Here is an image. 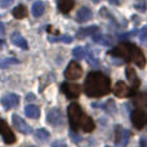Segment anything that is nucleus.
I'll list each match as a JSON object with an SVG mask.
<instances>
[{
	"label": "nucleus",
	"instance_id": "nucleus-1",
	"mask_svg": "<svg viewBox=\"0 0 147 147\" xmlns=\"http://www.w3.org/2000/svg\"><path fill=\"white\" fill-rule=\"evenodd\" d=\"M111 90V81L105 74L94 71L88 74L84 83V92L88 97H103Z\"/></svg>",
	"mask_w": 147,
	"mask_h": 147
},
{
	"label": "nucleus",
	"instance_id": "nucleus-2",
	"mask_svg": "<svg viewBox=\"0 0 147 147\" xmlns=\"http://www.w3.org/2000/svg\"><path fill=\"white\" fill-rule=\"evenodd\" d=\"M109 56L117 57V58H123L125 61H133L138 67H145L146 66V57L142 53L140 48L134 45V44H119L115 47L114 49L107 52Z\"/></svg>",
	"mask_w": 147,
	"mask_h": 147
},
{
	"label": "nucleus",
	"instance_id": "nucleus-3",
	"mask_svg": "<svg viewBox=\"0 0 147 147\" xmlns=\"http://www.w3.org/2000/svg\"><path fill=\"white\" fill-rule=\"evenodd\" d=\"M67 115H69V121L70 125H71L72 130H78L80 128V123L84 117V112L83 109L79 106L78 103H71L67 109Z\"/></svg>",
	"mask_w": 147,
	"mask_h": 147
},
{
	"label": "nucleus",
	"instance_id": "nucleus-4",
	"mask_svg": "<svg viewBox=\"0 0 147 147\" xmlns=\"http://www.w3.org/2000/svg\"><path fill=\"white\" fill-rule=\"evenodd\" d=\"M83 75V69L78 62L72 61L69 63L66 71H65V76H66L67 80H76V79H80Z\"/></svg>",
	"mask_w": 147,
	"mask_h": 147
},
{
	"label": "nucleus",
	"instance_id": "nucleus-5",
	"mask_svg": "<svg viewBox=\"0 0 147 147\" xmlns=\"http://www.w3.org/2000/svg\"><path fill=\"white\" fill-rule=\"evenodd\" d=\"M0 134H1L3 140L7 145H12L16 142V136L12 132V129L9 128V125L7 124V121L3 119H0Z\"/></svg>",
	"mask_w": 147,
	"mask_h": 147
},
{
	"label": "nucleus",
	"instance_id": "nucleus-6",
	"mask_svg": "<svg viewBox=\"0 0 147 147\" xmlns=\"http://www.w3.org/2000/svg\"><path fill=\"white\" fill-rule=\"evenodd\" d=\"M47 120L51 125L53 127H61V125L65 124V117H63V114L61 112V110L58 109H52L51 111L48 112L47 115Z\"/></svg>",
	"mask_w": 147,
	"mask_h": 147
},
{
	"label": "nucleus",
	"instance_id": "nucleus-7",
	"mask_svg": "<svg viewBox=\"0 0 147 147\" xmlns=\"http://www.w3.org/2000/svg\"><path fill=\"white\" fill-rule=\"evenodd\" d=\"M130 119H132L133 125H134L137 129H142L143 127L147 125V114L145 111H142V110H134V111L132 112Z\"/></svg>",
	"mask_w": 147,
	"mask_h": 147
},
{
	"label": "nucleus",
	"instance_id": "nucleus-8",
	"mask_svg": "<svg viewBox=\"0 0 147 147\" xmlns=\"http://www.w3.org/2000/svg\"><path fill=\"white\" fill-rule=\"evenodd\" d=\"M61 90L66 94L67 98L75 99L80 96V85L78 84H71V83H63L61 85Z\"/></svg>",
	"mask_w": 147,
	"mask_h": 147
},
{
	"label": "nucleus",
	"instance_id": "nucleus-9",
	"mask_svg": "<svg viewBox=\"0 0 147 147\" xmlns=\"http://www.w3.org/2000/svg\"><path fill=\"white\" fill-rule=\"evenodd\" d=\"M129 132L127 129H123L120 125H116L115 128V143L120 147H125L129 141Z\"/></svg>",
	"mask_w": 147,
	"mask_h": 147
},
{
	"label": "nucleus",
	"instance_id": "nucleus-10",
	"mask_svg": "<svg viewBox=\"0 0 147 147\" xmlns=\"http://www.w3.org/2000/svg\"><path fill=\"white\" fill-rule=\"evenodd\" d=\"M12 121H13V125L16 127V129L20 130L21 133H23V134H30V133H32V128H31L21 116H18V115L14 114L12 116Z\"/></svg>",
	"mask_w": 147,
	"mask_h": 147
},
{
	"label": "nucleus",
	"instance_id": "nucleus-11",
	"mask_svg": "<svg viewBox=\"0 0 147 147\" xmlns=\"http://www.w3.org/2000/svg\"><path fill=\"white\" fill-rule=\"evenodd\" d=\"M133 93H134V92H133L132 89L128 88L127 84L123 83V81H119V83L115 85V88H114V94L116 97H120V98L129 97V96H132Z\"/></svg>",
	"mask_w": 147,
	"mask_h": 147
},
{
	"label": "nucleus",
	"instance_id": "nucleus-12",
	"mask_svg": "<svg viewBox=\"0 0 147 147\" xmlns=\"http://www.w3.org/2000/svg\"><path fill=\"white\" fill-rule=\"evenodd\" d=\"M1 105L5 109H13V107H17L20 105V97L17 94L9 93L7 96H4L1 98Z\"/></svg>",
	"mask_w": 147,
	"mask_h": 147
},
{
	"label": "nucleus",
	"instance_id": "nucleus-13",
	"mask_svg": "<svg viewBox=\"0 0 147 147\" xmlns=\"http://www.w3.org/2000/svg\"><path fill=\"white\" fill-rule=\"evenodd\" d=\"M99 34V27L98 26H89V27H83L79 28L76 32V39H85L86 36H94Z\"/></svg>",
	"mask_w": 147,
	"mask_h": 147
},
{
	"label": "nucleus",
	"instance_id": "nucleus-14",
	"mask_svg": "<svg viewBox=\"0 0 147 147\" xmlns=\"http://www.w3.org/2000/svg\"><path fill=\"white\" fill-rule=\"evenodd\" d=\"M125 75H127L128 80H129L130 85H132V90L136 92V89L140 86V79H138L137 74H136V70L132 69V67H128L125 70Z\"/></svg>",
	"mask_w": 147,
	"mask_h": 147
},
{
	"label": "nucleus",
	"instance_id": "nucleus-15",
	"mask_svg": "<svg viewBox=\"0 0 147 147\" xmlns=\"http://www.w3.org/2000/svg\"><path fill=\"white\" fill-rule=\"evenodd\" d=\"M92 16H93L92 10L86 7H83L78 10V13H76V21H78L79 23H84V22L90 20Z\"/></svg>",
	"mask_w": 147,
	"mask_h": 147
},
{
	"label": "nucleus",
	"instance_id": "nucleus-16",
	"mask_svg": "<svg viewBox=\"0 0 147 147\" xmlns=\"http://www.w3.org/2000/svg\"><path fill=\"white\" fill-rule=\"evenodd\" d=\"M80 128L84 130V132L86 133H90L94 130V128H96V124H94L93 119H92L90 116H88V115H84L83 120H81L80 123Z\"/></svg>",
	"mask_w": 147,
	"mask_h": 147
},
{
	"label": "nucleus",
	"instance_id": "nucleus-17",
	"mask_svg": "<svg viewBox=\"0 0 147 147\" xmlns=\"http://www.w3.org/2000/svg\"><path fill=\"white\" fill-rule=\"evenodd\" d=\"M12 43L14 44V45L20 47L21 49H28V45H27V41H26V39L23 38L22 35H21L20 32H14L12 35Z\"/></svg>",
	"mask_w": 147,
	"mask_h": 147
},
{
	"label": "nucleus",
	"instance_id": "nucleus-18",
	"mask_svg": "<svg viewBox=\"0 0 147 147\" xmlns=\"http://www.w3.org/2000/svg\"><path fill=\"white\" fill-rule=\"evenodd\" d=\"M93 40L96 43L101 44V45H105V47H111L114 44V39L111 36H106V35H101V34H97V35L93 36Z\"/></svg>",
	"mask_w": 147,
	"mask_h": 147
},
{
	"label": "nucleus",
	"instance_id": "nucleus-19",
	"mask_svg": "<svg viewBox=\"0 0 147 147\" xmlns=\"http://www.w3.org/2000/svg\"><path fill=\"white\" fill-rule=\"evenodd\" d=\"M75 5V1L74 0H58V9L61 13H69L71 12V9Z\"/></svg>",
	"mask_w": 147,
	"mask_h": 147
},
{
	"label": "nucleus",
	"instance_id": "nucleus-20",
	"mask_svg": "<svg viewBox=\"0 0 147 147\" xmlns=\"http://www.w3.org/2000/svg\"><path fill=\"white\" fill-rule=\"evenodd\" d=\"M25 114L30 119H38L40 116V109L38 106H35V105H28L25 109Z\"/></svg>",
	"mask_w": 147,
	"mask_h": 147
},
{
	"label": "nucleus",
	"instance_id": "nucleus-21",
	"mask_svg": "<svg viewBox=\"0 0 147 147\" xmlns=\"http://www.w3.org/2000/svg\"><path fill=\"white\" fill-rule=\"evenodd\" d=\"M133 105L137 107H147V93H140L133 98Z\"/></svg>",
	"mask_w": 147,
	"mask_h": 147
},
{
	"label": "nucleus",
	"instance_id": "nucleus-22",
	"mask_svg": "<svg viewBox=\"0 0 147 147\" xmlns=\"http://www.w3.org/2000/svg\"><path fill=\"white\" fill-rule=\"evenodd\" d=\"M44 10H45V4H44L43 1L34 3L32 8H31V12H32V14L35 16V17H40V16H43Z\"/></svg>",
	"mask_w": 147,
	"mask_h": 147
},
{
	"label": "nucleus",
	"instance_id": "nucleus-23",
	"mask_svg": "<svg viewBox=\"0 0 147 147\" xmlns=\"http://www.w3.org/2000/svg\"><path fill=\"white\" fill-rule=\"evenodd\" d=\"M13 16H14V18H17V20L25 18L26 16H27V9H26V7L25 5H18V7H16L14 9H13Z\"/></svg>",
	"mask_w": 147,
	"mask_h": 147
},
{
	"label": "nucleus",
	"instance_id": "nucleus-24",
	"mask_svg": "<svg viewBox=\"0 0 147 147\" xmlns=\"http://www.w3.org/2000/svg\"><path fill=\"white\" fill-rule=\"evenodd\" d=\"M85 57H86V61H88V63L92 67H94V69H96V67H99V61L93 56V53H92L90 51H86V56Z\"/></svg>",
	"mask_w": 147,
	"mask_h": 147
},
{
	"label": "nucleus",
	"instance_id": "nucleus-25",
	"mask_svg": "<svg viewBox=\"0 0 147 147\" xmlns=\"http://www.w3.org/2000/svg\"><path fill=\"white\" fill-rule=\"evenodd\" d=\"M72 56L75 57L76 59H83V58H85V56H86V51L84 48H81V47H76L72 51Z\"/></svg>",
	"mask_w": 147,
	"mask_h": 147
},
{
	"label": "nucleus",
	"instance_id": "nucleus-26",
	"mask_svg": "<svg viewBox=\"0 0 147 147\" xmlns=\"http://www.w3.org/2000/svg\"><path fill=\"white\" fill-rule=\"evenodd\" d=\"M35 137L38 138L39 141H41V142H44V141H48L49 132L47 129H38L35 132Z\"/></svg>",
	"mask_w": 147,
	"mask_h": 147
},
{
	"label": "nucleus",
	"instance_id": "nucleus-27",
	"mask_svg": "<svg viewBox=\"0 0 147 147\" xmlns=\"http://www.w3.org/2000/svg\"><path fill=\"white\" fill-rule=\"evenodd\" d=\"M74 39L71 36L69 35H65V36H58V38H51L49 39V41H52V43H57V41H61V43H66V44H70L72 43Z\"/></svg>",
	"mask_w": 147,
	"mask_h": 147
},
{
	"label": "nucleus",
	"instance_id": "nucleus-28",
	"mask_svg": "<svg viewBox=\"0 0 147 147\" xmlns=\"http://www.w3.org/2000/svg\"><path fill=\"white\" fill-rule=\"evenodd\" d=\"M17 63H20V61L16 58H4L0 61V67H8L10 65H17Z\"/></svg>",
	"mask_w": 147,
	"mask_h": 147
},
{
	"label": "nucleus",
	"instance_id": "nucleus-29",
	"mask_svg": "<svg viewBox=\"0 0 147 147\" xmlns=\"http://www.w3.org/2000/svg\"><path fill=\"white\" fill-rule=\"evenodd\" d=\"M105 110H106L107 112H110V114H114V112L116 111V107H115V102L112 101V99H109V101H107V103L105 105Z\"/></svg>",
	"mask_w": 147,
	"mask_h": 147
},
{
	"label": "nucleus",
	"instance_id": "nucleus-30",
	"mask_svg": "<svg viewBox=\"0 0 147 147\" xmlns=\"http://www.w3.org/2000/svg\"><path fill=\"white\" fill-rule=\"evenodd\" d=\"M140 39L142 41V44L147 45V27H143L142 30L140 31Z\"/></svg>",
	"mask_w": 147,
	"mask_h": 147
},
{
	"label": "nucleus",
	"instance_id": "nucleus-31",
	"mask_svg": "<svg viewBox=\"0 0 147 147\" xmlns=\"http://www.w3.org/2000/svg\"><path fill=\"white\" fill-rule=\"evenodd\" d=\"M136 9H140L141 12H145L146 10V3L145 1H137L136 3Z\"/></svg>",
	"mask_w": 147,
	"mask_h": 147
},
{
	"label": "nucleus",
	"instance_id": "nucleus-32",
	"mask_svg": "<svg viewBox=\"0 0 147 147\" xmlns=\"http://www.w3.org/2000/svg\"><path fill=\"white\" fill-rule=\"evenodd\" d=\"M52 147H69L65 142H62V141H56V142L52 143Z\"/></svg>",
	"mask_w": 147,
	"mask_h": 147
},
{
	"label": "nucleus",
	"instance_id": "nucleus-33",
	"mask_svg": "<svg viewBox=\"0 0 147 147\" xmlns=\"http://www.w3.org/2000/svg\"><path fill=\"white\" fill-rule=\"evenodd\" d=\"M70 136H71V138H72L74 141H75V142H80V141H81L80 136L75 134V132H74V130H71V132H70Z\"/></svg>",
	"mask_w": 147,
	"mask_h": 147
},
{
	"label": "nucleus",
	"instance_id": "nucleus-34",
	"mask_svg": "<svg viewBox=\"0 0 147 147\" xmlns=\"http://www.w3.org/2000/svg\"><path fill=\"white\" fill-rule=\"evenodd\" d=\"M13 1H14V0H1V7H3V8L8 7V5L12 4Z\"/></svg>",
	"mask_w": 147,
	"mask_h": 147
},
{
	"label": "nucleus",
	"instance_id": "nucleus-35",
	"mask_svg": "<svg viewBox=\"0 0 147 147\" xmlns=\"http://www.w3.org/2000/svg\"><path fill=\"white\" fill-rule=\"evenodd\" d=\"M141 147H147V140L145 137L141 138Z\"/></svg>",
	"mask_w": 147,
	"mask_h": 147
},
{
	"label": "nucleus",
	"instance_id": "nucleus-36",
	"mask_svg": "<svg viewBox=\"0 0 147 147\" xmlns=\"http://www.w3.org/2000/svg\"><path fill=\"white\" fill-rule=\"evenodd\" d=\"M5 32V28H4V25H3L1 22H0V36H3Z\"/></svg>",
	"mask_w": 147,
	"mask_h": 147
},
{
	"label": "nucleus",
	"instance_id": "nucleus-37",
	"mask_svg": "<svg viewBox=\"0 0 147 147\" xmlns=\"http://www.w3.org/2000/svg\"><path fill=\"white\" fill-rule=\"evenodd\" d=\"M27 99H34L35 97H34V94H27V97H26Z\"/></svg>",
	"mask_w": 147,
	"mask_h": 147
},
{
	"label": "nucleus",
	"instance_id": "nucleus-38",
	"mask_svg": "<svg viewBox=\"0 0 147 147\" xmlns=\"http://www.w3.org/2000/svg\"><path fill=\"white\" fill-rule=\"evenodd\" d=\"M92 1H93V3H98L99 0H92Z\"/></svg>",
	"mask_w": 147,
	"mask_h": 147
},
{
	"label": "nucleus",
	"instance_id": "nucleus-39",
	"mask_svg": "<svg viewBox=\"0 0 147 147\" xmlns=\"http://www.w3.org/2000/svg\"><path fill=\"white\" fill-rule=\"evenodd\" d=\"M28 147H34V146H28Z\"/></svg>",
	"mask_w": 147,
	"mask_h": 147
},
{
	"label": "nucleus",
	"instance_id": "nucleus-40",
	"mask_svg": "<svg viewBox=\"0 0 147 147\" xmlns=\"http://www.w3.org/2000/svg\"><path fill=\"white\" fill-rule=\"evenodd\" d=\"M106 147H109V146H106Z\"/></svg>",
	"mask_w": 147,
	"mask_h": 147
}]
</instances>
